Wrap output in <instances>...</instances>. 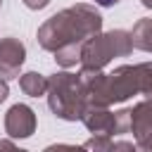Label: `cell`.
Here are the masks:
<instances>
[{"instance_id":"277c9868","label":"cell","mask_w":152,"mask_h":152,"mask_svg":"<svg viewBox=\"0 0 152 152\" xmlns=\"http://www.w3.org/2000/svg\"><path fill=\"white\" fill-rule=\"evenodd\" d=\"M131 52H133L131 31L124 28L100 31L83 43L81 69H104L114 57H128Z\"/></svg>"},{"instance_id":"8fae6325","label":"cell","mask_w":152,"mask_h":152,"mask_svg":"<svg viewBox=\"0 0 152 152\" xmlns=\"http://www.w3.org/2000/svg\"><path fill=\"white\" fill-rule=\"evenodd\" d=\"M83 147L86 150H114V140H112V135H95V138H90V140H86L83 142Z\"/></svg>"},{"instance_id":"52a82bcc","label":"cell","mask_w":152,"mask_h":152,"mask_svg":"<svg viewBox=\"0 0 152 152\" xmlns=\"http://www.w3.org/2000/svg\"><path fill=\"white\" fill-rule=\"evenodd\" d=\"M36 112L24 102L12 104L5 114V133L10 138H31L36 133Z\"/></svg>"},{"instance_id":"4fadbf2b","label":"cell","mask_w":152,"mask_h":152,"mask_svg":"<svg viewBox=\"0 0 152 152\" xmlns=\"http://www.w3.org/2000/svg\"><path fill=\"white\" fill-rule=\"evenodd\" d=\"M7 95H10V86H7L5 78H0V104L7 100Z\"/></svg>"},{"instance_id":"7a4b0ae2","label":"cell","mask_w":152,"mask_h":152,"mask_svg":"<svg viewBox=\"0 0 152 152\" xmlns=\"http://www.w3.org/2000/svg\"><path fill=\"white\" fill-rule=\"evenodd\" d=\"M100 31H102V14L88 2H76L45 19L36 38L43 50L57 52L64 48H83V43Z\"/></svg>"},{"instance_id":"30bf717a","label":"cell","mask_w":152,"mask_h":152,"mask_svg":"<svg viewBox=\"0 0 152 152\" xmlns=\"http://www.w3.org/2000/svg\"><path fill=\"white\" fill-rule=\"evenodd\" d=\"M131 40H133V48H138L142 52H152V19L150 17L135 21V26L131 31Z\"/></svg>"},{"instance_id":"3957f363","label":"cell","mask_w":152,"mask_h":152,"mask_svg":"<svg viewBox=\"0 0 152 152\" xmlns=\"http://www.w3.org/2000/svg\"><path fill=\"white\" fill-rule=\"evenodd\" d=\"M48 107L62 121H81L88 102V93L81 74L57 71L48 76Z\"/></svg>"},{"instance_id":"9a60e30c","label":"cell","mask_w":152,"mask_h":152,"mask_svg":"<svg viewBox=\"0 0 152 152\" xmlns=\"http://www.w3.org/2000/svg\"><path fill=\"white\" fill-rule=\"evenodd\" d=\"M14 147V142H10V140H0V150H12Z\"/></svg>"},{"instance_id":"8992f818","label":"cell","mask_w":152,"mask_h":152,"mask_svg":"<svg viewBox=\"0 0 152 152\" xmlns=\"http://www.w3.org/2000/svg\"><path fill=\"white\" fill-rule=\"evenodd\" d=\"M131 133L140 150L152 152V97L131 107Z\"/></svg>"},{"instance_id":"5bb4252c","label":"cell","mask_w":152,"mask_h":152,"mask_svg":"<svg viewBox=\"0 0 152 152\" xmlns=\"http://www.w3.org/2000/svg\"><path fill=\"white\" fill-rule=\"evenodd\" d=\"M93 2H97L100 7H114V5H119L121 0H93Z\"/></svg>"},{"instance_id":"2e32d148","label":"cell","mask_w":152,"mask_h":152,"mask_svg":"<svg viewBox=\"0 0 152 152\" xmlns=\"http://www.w3.org/2000/svg\"><path fill=\"white\" fill-rule=\"evenodd\" d=\"M140 2H142V5L147 7V10H152V0H140Z\"/></svg>"},{"instance_id":"6da1fadb","label":"cell","mask_w":152,"mask_h":152,"mask_svg":"<svg viewBox=\"0 0 152 152\" xmlns=\"http://www.w3.org/2000/svg\"><path fill=\"white\" fill-rule=\"evenodd\" d=\"M88 93L90 104H116L126 102L133 95L152 97V62L140 64H121L112 74L102 69H81L78 71Z\"/></svg>"},{"instance_id":"ba28073f","label":"cell","mask_w":152,"mask_h":152,"mask_svg":"<svg viewBox=\"0 0 152 152\" xmlns=\"http://www.w3.org/2000/svg\"><path fill=\"white\" fill-rule=\"evenodd\" d=\"M81 121L93 135H116V112H109V107L88 104Z\"/></svg>"},{"instance_id":"7c38bea8","label":"cell","mask_w":152,"mask_h":152,"mask_svg":"<svg viewBox=\"0 0 152 152\" xmlns=\"http://www.w3.org/2000/svg\"><path fill=\"white\" fill-rule=\"evenodd\" d=\"M24 5H26L28 10H43V7L50 5V0H24Z\"/></svg>"},{"instance_id":"5b68a950","label":"cell","mask_w":152,"mask_h":152,"mask_svg":"<svg viewBox=\"0 0 152 152\" xmlns=\"http://www.w3.org/2000/svg\"><path fill=\"white\" fill-rule=\"evenodd\" d=\"M26 62V48L19 38L14 36H7V38H0V78L5 81H12V78H19L21 74V66Z\"/></svg>"},{"instance_id":"9c48e42d","label":"cell","mask_w":152,"mask_h":152,"mask_svg":"<svg viewBox=\"0 0 152 152\" xmlns=\"http://www.w3.org/2000/svg\"><path fill=\"white\" fill-rule=\"evenodd\" d=\"M19 88L28 97H40L48 93V76H43L38 71H26L19 76Z\"/></svg>"},{"instance_id":"e0dca14e","label":"cell","mask_w":152,"mask_h":152,"mask_svg":"<svg viewBox=\"0 0 152 152\" xmlns=\"http://www.w3.org/2000/svg\"><path fill=\"white\" fill-rule=\"evenodd\" d=\"M0 2H2V0H0Z\"/></svg>"}]
</instances>
